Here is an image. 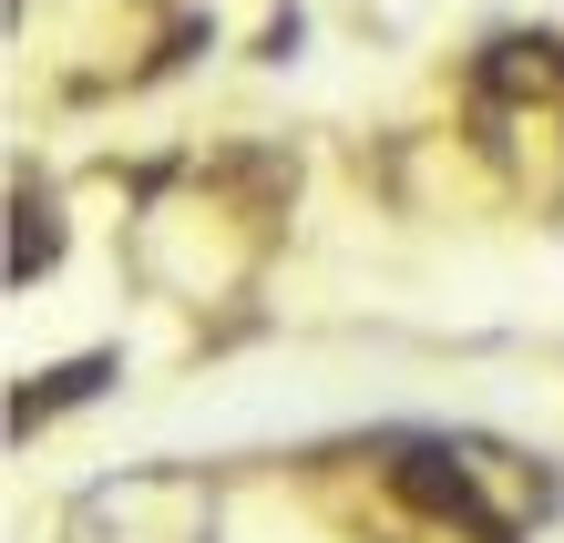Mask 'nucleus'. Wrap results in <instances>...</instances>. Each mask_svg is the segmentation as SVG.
Instances as JSON below:
<instances>
[{"label": "nucleus", "mask_w": 564, "mask_h": 543, "mask_svg": "<svg viewBox=\"0 0 564 543\" xmlns=\"http://www.w3.org/2000/svg\"><path fill=\"white\" fill-rule=\"evenodd\" d=\"M390 482H401V492L421 502V513H442V523H462L473 543H513V523L492 513V502H482L473 482H462V461H452V452H401V461H390Z\"/></svg>", "instance_id": "f257e3e1"}, {"label": "nucleus", "mask_w": 564, "mask_h": 543, "mask_svg": "<svg viewBox=\"0 0 564 543\" xmlns=\"http://www.w3.org/2000/svg\"><path fill=\"white\" fill-rule=\"evenodd\" d=\"M104 380H113V359H73V369H52V390H21L11 431H31V411H73V400H93Z\"/></svg>", "instance_id": "20e7f679"}, {"label": "nucleus", "mask_w": 564, "mask_h": 543, "mask_svg": "<svg viewBox=\"0 0 564 543\" xmlns=\"http://www.w3.org/2000/svg\"><path fill=\"white\" fill-rule=\"evenodd\" d=\"M62 257V226H52V195H21V216H11V278L31 287L42 267Z\"/></svg>", "instance_id": "7ed1b4c3"}, {"label": "nucleus", "mask_w": 564, "mask_h": 543, "mask_svg": "<svg viewBox=\"0 0 564 543\" xmlns=\"http://www.w3.org/2000/svg\"><path fill=\"white\" fill-rule=\"evenodd\" d=\"M473 83L492 104H534V93H564V42L554 31H503V42H482Z\"/></svg>", "instance_id": "f03ea898"}]
</instances>
